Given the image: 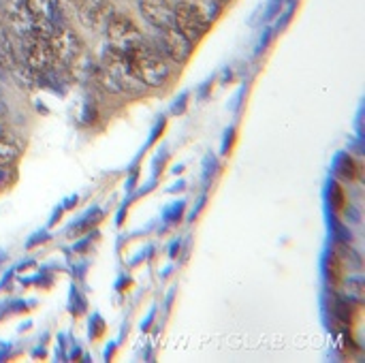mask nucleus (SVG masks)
Returning a JSON list of instances; mask_svg holds the SVG:
<instances>
[{"label": "nucleus", "instance_id": "obj_1", "mask_svg": "<svg viewBox=\"0 0 365 363\" xmlns=\"http://www.w3.org/2000/svg\"><path fill=\"white\" fill-rule=\"evenodd\" d=\"M120 88V92H130V94H141L148 86L137 77L128 53L109 47L103 53V66H101Z\"/></svg>", "mask_w": 365, "mask_h": 363}, {"label": "nucleus", "instance_id": "obj_2", "mask_svg": "<svg viewBox=\"0 0 365 363\" xmlns=\"http://www.w3.org/2000/svg\"><path fill=\"white\" fill-rule=\"evenodd\" d=\"M130 58V64L137 73V77L145 83V86H152V88H158L163 86L167 79H169V66L167 62L160 58V53L152 47H148L145 43L137 49H133L128 53Z\"/></svg>", "mask_w": 365, "mask_h": 363}, {"label": "nucleus", "instance_id": "obj_3", "mask_svg": "<svg viewBox=\"0 0 365 363\" xmlns=\"http://www.w3.org/2000/svg\"><path fill=\"white\" fill-rule=\"evenodd\" d=\"M105 30H107V39H109L111 47L120 49L124 53H130L133 49H137V47H141L145 43L143 34L137 28V24L128 15H122V13H115L109 19Z\"/></svg>", "mask_w": 365, "mask_h": 363}, {"label": "nucleus", "instance_id": "obj_4", "mask_svg": "<svg viewBox=\"0 0 365 363\" xmlns=\"http://www.w3.org/2000/svg\"><path fill=\"white\" fill-rule=\"evenodd\" d=\"M173 11H175V24H178V28L188 36V41H199L205 32H207V28H210V24L212 21H207L205 19V15L199 11V6L192 2V0H182V2H178L175 6H173Z\"/></svg>", "mask_w": 365, "mask_h": 363}, {"label": "nucleus", "instance_id": "obj_5", "mask_svg": "<svg viewBox=\"0 0 365 363\" xmlns=\"http://www.w3.org/2000/svg\"><path fill=\"white\" fill-rule=\"evenodd\" d=\"M47 43H49V47H51L56 60H60V62H64V64L75 62V60L83 53V43H81V39H79L73 30H68L66 26H62V24L56 26V30H53V34L49 36Z\"/></svg>", "mask_w": 365, "mask_h": 363}, {"label": "nucleus", "instance_id": "obj_6", "mask_svg": "<svg viewBox=\"0 0 365 363\" xmlns=\"http://www.w3.org/2000/svg\"><path fill=\"white\" fill-rule=\"evenodd\" d=\"M115 9L109 0H83L79 6V24L88 30H105Z\"/></svg>", "mask_w": 365, "mask_h": 363}, {"label": "nucleus", "instance_id": "obj_7", "mask_svg": "<svg viewBox=\"0 0 365 363\" xmlns=\"http://www.w3.org/2000/svg\"><path fill=\"white\" fill-rule=\"evenodd\" d=\"M56 62V56L49 47V43L41 36H28L26 39V64L32 73H47L51 71Z\"/></svg>", "mask_w": 365, "mask_h": 363}, {"label": "nucleus", "instance_id": "obj_8", "mask_svg": "<svg viewBox=\"0 0 365 363\" xmlns=\"http://www.w3.org/2000/svg\"><path fill=\"white\" fill-rule=\"evenodd\" d=\"M158 32H160V45H163V49H165V53L173 62L182 64V62H186L190 58V53H192V41H188V36L178 28V24L173 28L158 30Z\"/></svg>", "mask_w": 365, "mask_h": 363}, {"label": "nucleus", "instance_id": "obj_9", "mask_svg": "<svg viewBox=\"0 0 365 363\" xmlns=\"http://www.w3.org/2000/svg\"><path fill=\"white\" fill-rule=\"evenodd\" d=\"M4 19L9 24V28L17 34V36H32V28H34V15L28 11L24 0H6L4 4Z\"/></svg>", "mask_w": 365, "mask_h": 363}, {"label": "nucleus", "instance_id": "obj_10", "mask_svg": "<svg viewBox=\"0 0 365 363\" xmlns=\"http://www.w3.org/2000/svg\"><path fill=\"white\" fill-rule=\"evenodd\" d=\"M139 11L156 30H167L175 26V11L167 0H139Z\"/></svg>", "mask_w": 365, "mask_h": 363}, {"label": "nucleus", "instance_id": "obj_11", "mask_svg": "<svg viewBox=\"0 0 365 363\" xmlns=\"http://www.w3.org/2000/svg\"><path fill=\"white\" fill-rule=\"evenodd\" d=\"M24 2L34 17H43V19L53 21V24L60 21L56 15V9H53V0H24Z\"/></svg>", "mask_w": 365, "mask_h": 363}, {"label": "nucleus", "instance_id": "obj_12", "mask_svg": "<svg viewBox=\"0 0 365 363\" xmlns=\"http://www.w3.org/2000/svg\"><path fill=\"white\" fill-rule=\"evenodd\" d=\"M81 2L83 0H53V9H56L58 19H62V17H75L79 13Z\"/></svg>", "mask_w": 365, "mask_h": 363}, {"label": "nucleus", "instance_id": "obj_13", "mask_svg": "<svg viewBox=\"0 0 365 363\" xmlns=\"http://www.w3.org/2000/svg\"><path fill=\"white\" fill-rule=\"evenodd\" d=\"M17 156H19V148L6 141L4 137H0V165H11L17 160Z\"/></svg>", "mask_w": 365, "mask_h": 363}, {"label": "nucleus", "instance_id": "obj_14", "mask_svg": "<svg viewBox=\"0 0 365 363\" xmlns=\"http://www.w3.org/2000/svg\"><path fill=\"white\" fill-rule=\"evenodd\" d=\"M342 169H344V171H342V175H344V178H349V180H353V178L357 175V173H355V165H353V160H351V158H344V160H342Z\"/></svg>", "mask_w": 365, "mask_h": 363}, {"label": "nucleus", "instance_id": "obj_15", "mask_svg": "<svg viewBox=\"0 0 365 363\" xmlns=\"http://www.w3.org/2000/svg\"><path fill=\"white\" fill-rule=\"evenodd\" d=\"M4 113H6V107H4V103H2V101H0V118H2V116H4Z\"/></svg>", "mask_w": 365, "mask_h": 363}, {"label": "nucleus", "instance_id": "obj_16", "mask_svg": "<svg viewBox=\"0 0 365 363\" xmlns=\"http://www.w3.org/2000/svg\"><path fill=\"white\" fill-rule=\"evenodd\" d=\"M4 135V122H2V118H0V137Z\"/></svg>", "mask_w": 365, "mask_h": 363}]
</instances>
